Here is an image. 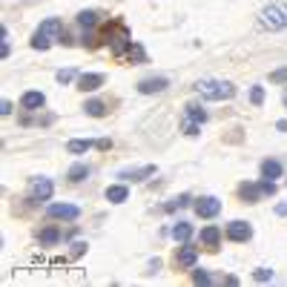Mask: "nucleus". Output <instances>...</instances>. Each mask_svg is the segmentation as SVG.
<instances>
[{"label": "nucleus", "instance_id": "72a5a7b5", "mask_svg": "<svg viewBox=\"0 0 287 287\" xmlns=\"http://www.w3.org/2000/svg\"><path fill=\"white\" fill-rule=\"evenodd\" d=\"M84 253H86V244H84V241L72 244V256H75V258H78V256H84Z\"/></svg>", "mask_w": 287, "mask_h": 287}, {"label": "nucleus", "instance_id": "9d476101", "mask_svg": "<svg viewBox=\"0 0 287 287\" xmlns=\"http://www.w3.org/2000/svg\"><path fill=\"white\" fill-rule=\"evenodd\" d=\"M150 175H155V167L152 164L138 167V170H121L118 172V178H124V181H144V178H150Z\"/></svg>", "mask_w": 287, "mask_h": 287}, {"label": "nucleus", "instance_id": "4468645a", "mask_svg": "<svg viewBox=\"0 0 287 287\" xmlns=\"http://www.w3.org/2000/svg\"><path fill=\"white\" fill-rule=\"evenodd\" d=\"M43 104H46L43 92H23V98H20V107L23 109H40Z\"/></svg>", "mask_w": 287, "mask_h": 287}, {"label": "nucleus", "instance_id": "0eeeda50", "mask_svg": "<svg viewBox=\"0 0 287 287\" xmlns=\"http://www.w3.org/2000/svg\"><path fill=\"white\" fill-rule=\"evenodd\" d=\"M52 190H55V184H52L49 178H37L35 184H32V201H49L52 198Z\"/></svg>", "mask_w": 287, "mask_h": 287}, {"label": "nucleus", "instance_id": "f03ea898", "mask_svg": "<svg viewBox=\"0 0 287 287\" xmlns=\"http://www.w3.org/2000/svg\"><path fill=\"white\" fill-rule=\"evenodd\" d=\"M258 23L270 32H279V29H287V3H270V6L261 9L258 14Z\"/></svg>", "mask_w": 287, "mask_h": 287}, {"label": "nucleus", "instance_id": "f8f14e48", "mask_svg": "<svg viewBox=\"0 0 287 287\" xmlns=\"http://www.w3.org/2000/svg\"><path fill=\"white\" fill-rule=\"evenodd\" d=\"M238 195H241L247 204H256L264 193H261V184H241V187H238Z\"/></svg>", "mask_w": 287, "mask_h": 287}, {"label": "nucleus", "instance_id": "6e6552de", "mask_svg": "<svg viewBox=\"0 0 287 287\" xmlns=\"http://www.w3.org/2000/svg\"><path fill=\"white\" fill-rule=\"evenodd\" d=\"M46 213H49V218H78L80 215V210L75 207V204H49V210H46Z\"/></svg>", "mask_w": 287, "mask_h": 287}, {"label": "nucleus", "instance_id": "7c9ffc66", "mask_svg": "<svg viewBox=\"0 0 287 287\" xmlns=\"http://www.w3.org/2000/svg\"><path fill=\"white\" fill-rule=\"evenodd\" d=\"M270 80H273V84H284V80H287V66H284V69L270 72Z\"/></svg>", "mask_w": 287, "mask_h": 287}, {"label": "nucleus", "instance_id": "6ab92c4d", "mask_svg": "<svg viewBox=\"0 0 287 287\" xmlns=\"http://www.w3.org/2000/svg\"><path fill=\"white\" fill-rule=\"evenodd\" d=\"M184 118H190V121H195V124H204V121H207V112H204L198 104H187V107H184Z\"/></svg>", "mask_w": 287, "mask_h": 287}, {"label": "nucleus", "instance_id": "2eb2a0df", "mask_svg": "<svg viewBox=\"0 0 287 287\" xmlns=\"http://www.w3.org/2000/svg\"><path fill=\"white\" fill-rule=\"evenodd\" d=\"M218 241H221V230L218 227H204L201 230V244H207V247H218Z\"/></svg>", "mask_w": 287, "mask_h": 287}, {"label": "nucleus", "instance_id": "bb28decb", "mask_svg": "<svg viewBox=\"0 0 287 287\" xmlns=\"http://www.w3.org/2000/svg\"><path fill=\"white\" fill-rule=\"evenodd\" d=\"M250 100H253V107H261V100H264V89H261V86H253V89H250Z\"/></svg>", "mask_w": 287, "mask_h": 287}, {"label": "nucleus", "instance_id": "7ed1b4c3", "mask_svg": "<svg viewBox=\"0 0 287 287\" xmlns=\"http://www.w3.org/2000/svg\"><path fill=\"white\" fill-rule=\"evenodd\" d=\"M104 40H107L109 46H112L115 55H124V49H127V46H132V37H129L127 26H121V23H112V26L107 29Z\"/></svg>", "mask_w": 287, "mask_h": 287}, {"label": "nucleus", "instance_id": "c9c22d12", "mask_svg": "<svg viewBox=\"0 0 287 287\" xmlns=\"http://www.w3.org/2000/svg\"><path fill=\"white\" fill-rule=\"evenodd\" d=\"M0 112L9 115V112H12V104H9V100H3V104H0Z\"/></svg>", "mask_w": 287, "mask_h": 287}, {"label": "nucleus", "instance_id": "f3484780", "mask_svg": "<svg viewBox=\"0 0 287 287\" xmlns=\"http://www.w3.org/2000/svg\"><path fill=\"white\" fill-rule=\"evenodd\" d=\"M261 175H264V178H279L281 175V164L279 161H276V158H267V161H261Z\"/></svg>", "mask_w": 287, "mask_h": 287}, {"label": "nucleus", "instance_id": "1a4fd4ad", "mask_svg": "<svg viewBox=\"0 0 287 287\" xmlns=\"http://www.w3.org/2000/svg\"><path fill=\"white\" fill-rule=\"evenodd\" d=\"M167 86H170V80H167V78H144L141 84H138V92H141V95H152V92H164Z\"/></svg>", "mask_w": 287, "mask_h": 287}, {"label": "nucleus", "instance_id": "412c9836", "mask_svg": "<svg viewBox=\"0 0 287 287\" xmlns=\"http://www.w3.org/2000/svg\"><path fill=\"white\" fill-rule=\"evenodd\" d=\"M86 115H92V118H104L107 115V107H104V100H86Z\"/></svg>", "mask_w": 287, "mask_h": 287}, {"label": "nucleus", "instance_id": "c756f323", "mask_svg": "<svg viewBox=\"0 0 287 287\" xmlns=\"http://www.w3.org/2000/svg\"><path fill=\"white\" fill-rule=\"evenodd\" d=\"M193 281H195V284H210V273L207 270H195L193 273Z\"/></svg>", "mask_w": 287, "mask_h": 287}, {"label": "nucleus", "instance_id": "ddd939ff", "mask_svg": "<svg viewBox=\"0 0 287 287\" xmlns=\"http://www.w3.org/2000/svg\"><path fill=\"white\" fill-rule=\"evenodd\" d=\"M37 32H43L46 37H60L64 35V26H60V20L57 17H46V20L40 23V29Z\"/></svg>", "mask_w": 287, "mask_h": 287}, {"label": "nucleus", "instance_id": "2f4dec72", "mask_svg": "<svg viewBox=\"0 0 287 287\" xmlns=\"http://www.w3.org/2000/svg\"><path fill=\"white\" fill-rule=\"evenodd\" d=\"M72 78H75V72H72V69H60V72H57V84H69Z\"/></svg>", "mask_w": 287, "mask_h": 287}, {"label": "nucleus", "instance_id": "9b49d317", "mask_svg": "<svg viewBox=\"0 0 287 287\" xmlns=\"http://www.w3.org/2000/svg\"><path fill=\"white\" fill-rule=\"evenodd\" d=\"M98 86H104V75H98V72H86L78 78V89H84V92H95Z\"/></svg>", "mask_w": 287, "mask_h": 287}, {"label": "nucleus", "instance_id": "393cba45", "mask_svg": "<svg viewBox=\"0 0 287 287\" xmlns=\"http://www.w3.org/2000/svg\"><path fill=\"white\" fill-rule=\"evenodd\" d=\"M89 147H92V141H69L66 144V150H69L72 155H80V152H86Z\"/></svg>", "mask_w": 287, "mask_h": 287}, {"label": "nucleus", "instance_id": "cd10ccee", "mask_svg": "<svg viewBox=\"0 0 287 287\" xmlns=\"http://www.w3.org/2000/svg\"><path fill=\"white\" fill-rule=\"evenodd\" d=\"M198 127H201V124H195V121H190V118H184V135H190V138L198 135Z\"/></svg>", "mask_w": 287, "mask_h": 287}, {"label": "nucleus", "instance_id": "aec40b11", "mask_svg": "<svg viewBox=\"0 0 287 287\" xmlns=\"http://www.w3.org/2000/svg\"><path fill=\"white\" fill-rule=\"evenodd\" d=\"M66 178L75 181V184H78V181H86V178H89V167H86V164H72L69 172H66Z\"/></svg>", "mask_w": 287, "mask_h": 287}, {"label": "nucleus", "instance_id": "b1692460", "mask_svg": "<svg viewBox=\"0 0 287 287\" xmlns=\"http://www.w3.org/2000/svg\"><path fill=\"white\" fill-rule=\"evenodd\" d=\"M49 46H52V37H46L43 32L32 35V49H49Z\"/></svg>", "mask_w": 287, "mask_h": 287}, {"label": "nucleus", "instance_id": "4be33fe9", "mask_svg": "<svg viewBox=\"0 0 287 287\" xmlns=\"http://www.w3.org/2000/svg\"><path fill=\"white\" fill-rule=\"evenodd\" d=\"M60 241V233H57V227H46L40 233V244H46V247H52V244Z\"/></svg>", "mask_w": 287, "mask_h": 287}, {"label": "nucleus", "instance_id": "20e7f679", "mask_svg": "<svg viewBox=\"0 0 287 287\" xmlns=\"http://www.w3.org/2000/svg\"><path fill=\"white\" fill-rule=\"evenodd\" d=\"M218 213H221V201L213 198V195L195 201V215H198V218H215Z\"/></svg>", "mask_w": 287, "mask_h": 287}, {"label": "nucleus", "instance_id": "a211bd4d", "mask_svg": "<svg viewBox=\"0 0 287 287\" xmlns=\"http://www.w3.org/2000/svg\"><path fill=\"white\" fill-rule=\"evenodd\" d=\"M127 187L124 184H115V187H107V201H112V204H124L127 201Z\"/></svg>", "mask_w": 287, "mask_h": 287}, {"label": "nucleus", "instance_id": "39448f33", "mask_svg": "<svg viewBox=\"0 0 287 287\" xmlns=\"http://www.w3.org/2000/svg\"><path fill=\"white\" fill-rule=\"evenodd\" d=\"M227 238H230V241H250V238H253V227L247 221H230L227 224Z\"/></svg>", "mask_w": 287, "mask_h": 287}, {"label": "nucleus", "instance_id": "dca6fc26", "mask_svg": "<svg viewBox=\"0 0 287 287\" xmlns=\"http://www.w3.org/2000/svg\"><path fill=\"white\" fill-rule=\"evenodd\" d=\"M190 236H193V224L190 221H178L175 224V227H172V238H175V241H190Z\"/></svg>", "mask_w": 287, "mask_h": 287}, {"label": "nucleus", "instance_id": "423d86ee", "mask_svg": "<svg viewBox=\"0 0 287 287\" xmlns=\"http://www.w3.org/2000/svg\"><path fill=\"white\" fill-rule=\"evenodd\" d=\"M195 261H198V250H195V247H190V244L184 241V247H178L175 264H178V267H184V270H190V267H195Z\"/></svg>", "mask_w": 287, "mask_h": 287}, {"label": "nucleus", "instance_id": "c85d7f7f", "mask_svg": "<svg viewBox=\"0 0 287 287\" xmlns=\"http://www.w3.org/2000/svg\"><path fill=\"white\" fill-rule=\"evenodd\" d=\"M253 279H256V281H270L273 279V270H267V267H258V270L253 273Z\"/></svg>", "mask_w": 287, "mask_h": 287}, {"label": "nucleus", "instance_id": "f257e3e1", "mask_svg": "<svg viewBox=\"0 0 287 287\" xmlns=\"http://www.w3.org/2000/svg\"><path fill=\"white\" fill-rule=\"evenodd\" d=\"M195 92H198L201 98H207V100H227V98L236 95V86L230 84V80L207 78V80H198V84H195Z\"/></svg>", "mask_w": 287, "mask_h": 287}, {"label": "nucleus", "instance_id": "e433bc0d", "mask_svg": "<svg viewBox=\"0 0 287 287\" xmlns=\"http://www.w3.org/2000/svg\"><path fill=\"white\" fill-rule=\"evenodd\" d=\"M276 213H279V215H287V204H279V207H276Z\"/></svg>", "mask_w": 287, "mask_h": 287}, {"label": "nucleus", "instance_id": "5701e85b", "mask_svg": "<svg viewBox=\"0 0 287 287\" xmlns=\"http://www.w3.org/2000/svg\"><path fill=\"white\" fill-rule=\"evenodd\" d=\"M78 23H80L84 29L98 26V12H80V14H78Z\"/></svg>", "mask_w": 287, "mask_h": 287}, {"label": "nucleus", "instance_id": "473e14b6", "mask_svg": "<svg viewBox=\"0 0 287 287\" xmlns=\"http://www.w3.org/2000/svg\"><path fill=\"white\" fill-rule=\"evenodd\" d=\"M261 193H264V195H276V184H273L270 178H264V181H261Z\"/></svg>", "mask_w": 287, "mask_h": 287}, {"label": "nucleus", "instance_id": "a878e982", "mask_svg": "<svg viewBox=\"0 0 287 287\" xmlns=\"http://www.w3.org/2000/svg\"><path fill=\"white\" fill-rule=\"evenodd\" d=\"M187 204H190V195H178V198H172L164 210H167V213H172L175 207H187Z\"/></svg>", "mask_w": 287, "mask_h": 287}, {"label": "nucleus", "instance_id": "f704fd0d", "mask_svg": "<svg viewBox=\"0 0 287 287\" xmlns=\"http://www.w3.org/2000/svg\"><path fill=\"white\" fill-rule=\"evenodd\" d=\"M109 147H112V141H109V138H100V141H98V150H109Z\"/></svg>", "mask_w": 287, "mask_h": 287}, {"label": "nucleus", "instance_id": "4c0bfd02", "mask_svg": "<svg viewBox=\"0 0 287 287\" xmlns=\"http://www.w3.org/2000/svg\"><path fill=\"white\" fill-rule=\"evenodd\" d=\"M276 127H279L281 132H287V121H279V124H276Z\"/></svg>", "mask_w": 287, "mask_h": 287}]
</instances>
